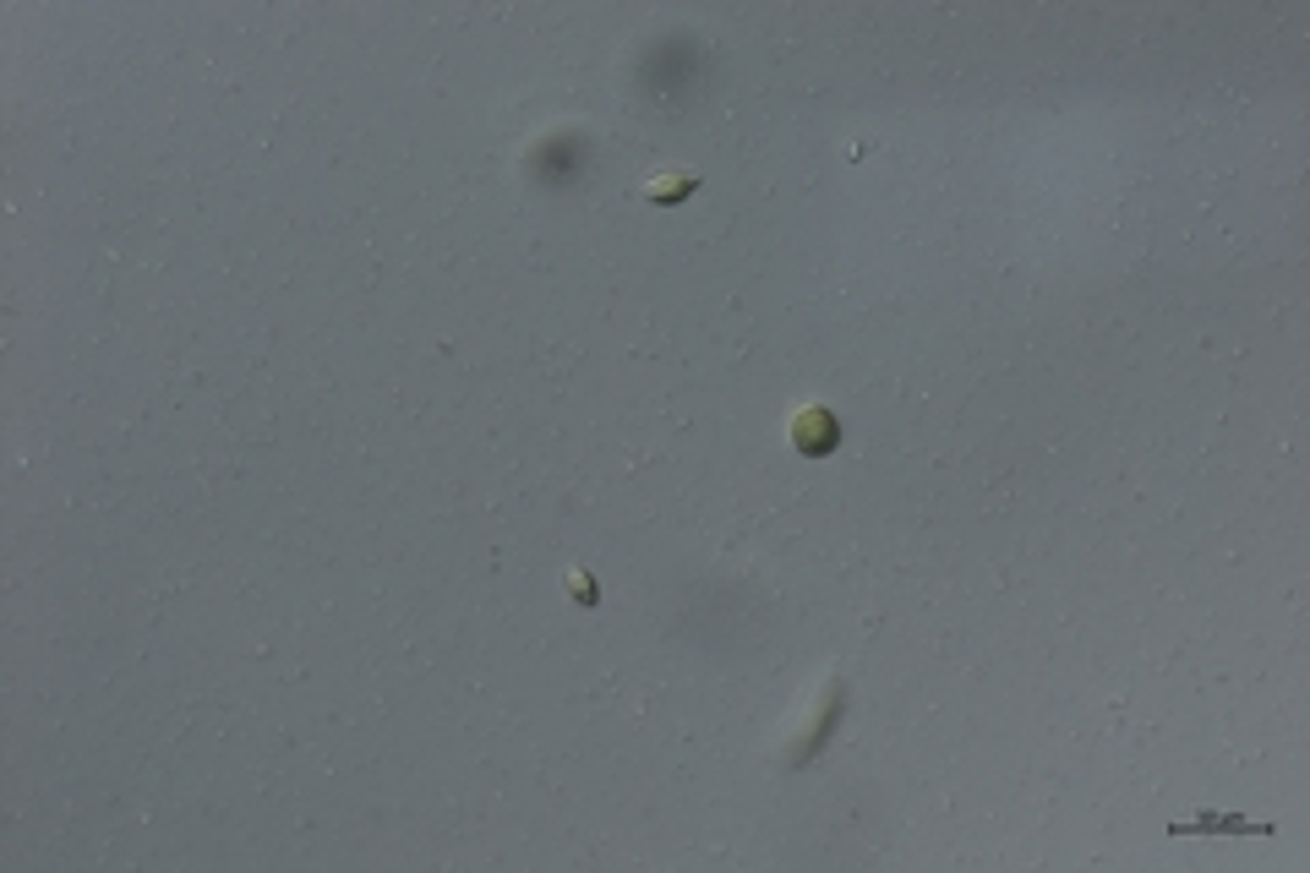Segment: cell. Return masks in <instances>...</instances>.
<instances>
[{"mask_svg": "<svg viewBox=\"0 0 1310 873\" xmlns=\"http://www.w3.org/2000/svg\"><path fill=\"white\" fill-rule=\"evenodd\" d=\"M792 436H797L803 454H830V448H835V420H830L824 409H808V415L792 426Z\"/></svg>", "mask_w": 1310, "mask_h": 873, "instance_id": "cell-1", "label": "cell"}]
</instances>
